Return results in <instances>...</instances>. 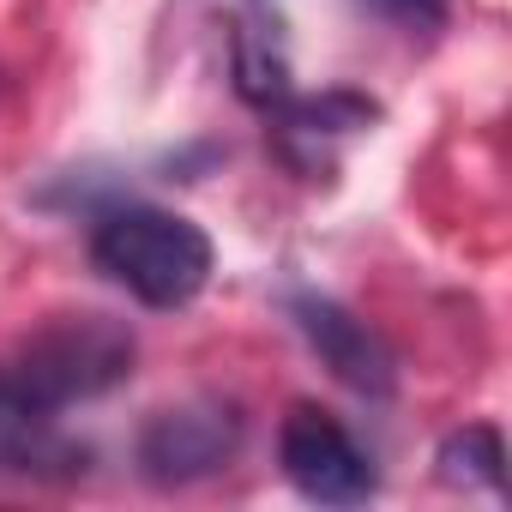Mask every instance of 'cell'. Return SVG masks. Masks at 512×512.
<instances>
[{
  "label": "cell",
  "mask_w": 512,
  "mask_h": 512,
  "mask_svg": "<svg viewBox=\"0 0 512 512\" xmlns=\"http://www.w3.org/2000/svg\"><path fill=\"white\" fill-rule=\"evenodd\" d=\"M91 260L145 308H187L211 284V235L157 205H121L97 223Z\"/></svg>",
  "instance_id": "1"
},
{
  "label": "cell",
  "mask_w": 512,
  "mask_h": 512,
  "mask_svg": "<svg viewBox=\"0 0 512 512\" xmlns=\"http://www.w3.org/2000/svg\"><path fill=\"white\" fill-rule=\"evenodd\" d=\"M133 356H139V338H133L127 320H109V314H55L37 338H25L13 374L31 392V404H43L55 416L67 404L115 392L133 374Z\"/></svg>",
  "instance_id": "2"
},
{
  "label": "cell",
  "mask_w": 512,
  "mask_h": 512,
  "mask_svg": "<svg viewBox=\"0 0 512 512\" xmlns=\"http://www.w3.org/2000/svg\"><path fill=\"white\" fill-rule=\"evenodd\" d=\"M241 446V416L223 398L169 404L139 428V470L157 488H187L211 470H223Z\"/></svg>",
  "instance_id": "3"
},
{
  "label": "cell",
  "mask_w": 512,
  "mask_h": 512,
  "mask_svg": "<svg viewBox=\"0 0 512 512\" xmlns=\"http://www.w3.org/2000/svg\"><path fill=\"white\" fill-rule=\"evenodd\" d=\"M278 464L284 476L296 482V494L320 500V506H362L380 476L368 464V452L344 434L338 416L314 410V404H296L284 416V434H278Z\"/></svg>",
  "instance_id": "4"
},
{
  "label": "cell",
  "mask_w": 512,
  "mask_h": 512,
  "mask_svg": "<svg viewBox=\"0 0 512 512\" xmlns=\"http://www.w3.org/2000/svg\"><path fill=\"white\" fill-rule=\"evenodd\" d=\"M290 314H296L302 338L314 344V356H320L350 392H362V398H392V386H398V356H392V344H386L368 320H356V314H350L344 302H332V296H296Z\"/></svg>",
  "instance_id": "5"
},
{
  "label": "cell",
  "mask_w": 512,
  "mask_h": 512,
  "mask_svg": "<svg viewBox=\"0 0 512 512\" xmlns=\"http://www.w3.org/2000/svg\"><path fill=\"white\" fill-rule=\"evenodd\" d=\"M374 121H380V109H374L368 97H356V91H326V97L290 103L284 121H278V133H284L290 151H302V145H332V139H344V133H362V127H374Z\"/></svg>",
  "instance_id": "6"
},
{
  "label": "cell",
  "mask_w": 512,
  "mask_h": 512,
  "mask_svg": "<svg viewBox=\"0 0 512 512\" xmlns=\"http://www.w3.org/2000/svg\"><path fill=\"white\" fill-rule=\"evenodd\" d=\"M434 464H440V482H452V488H500L506 482V440H500V428L470 422V428L440 440Z\"/></svg>",
  "instance_id": "7"
},
{
  "label": "cell",
  "mask_w": 512,
  "mask_h": 512,
  "mask_svg": "<svg viewBox=\"0 0 512 512\" xmlns=\"http://www.w3.org/2000/svg\"><path fill=\"white\" fill-rule=\"evenodd\" d=\"M43 422H49V410L31 404V392L19 386V374L0 368V464H19L25 446L43 434Z\"/></svg>",
  "instance_id": "8"
},
{
  "label": "cell",
  "mask_w": 512,
  "mask_h": 512,
  "mask_svg": "<svg viewBox=\"0 0 512 512\" xmlns=\"http://www.w3.org/2000/svg\"><path fill=\"white\" fill-rule=\"evenodd\" d=\"M235 85H241V97H247V103L272 109V103H284V97H290V67H284L260 37H241V43H235Z\"/></svg>",
  "instance_id": "9"
},
{
  "label": "cell",
  "mask_w": 512,
  "mask_h": 512,
  "mask_svg": "<svg viewBox=\"0 0 512 512\" xmlns=\"http://www.w3.org/2000/svg\"><path fill=\"white\" fill-rule=\"evenodd\" d=\"M362 7H374L380 19H398V25H416V31H428V25H440V19H446V7H452V0H362Z\"/></svg>",
  "instance_id": "10"
}]
</instances>
